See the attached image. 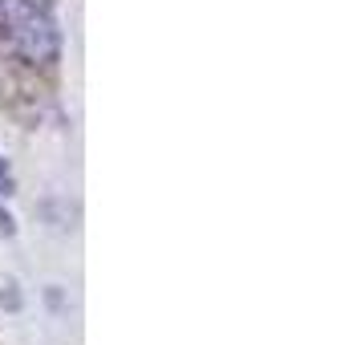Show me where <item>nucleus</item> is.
<instances>
[{"label":"nucleus","mask_w":361,"mask_h":345,"mask_svg":"<svg viewBox=\"0 0 361 345\" xmlns=\"http://www.w3.org/2000/svg\"><path fill=\"white\" fill-rule=\"evenodd\" d=\"M0 309H4V313H20V309H25V293H20L17 277L0 280Z\"/></svg>","instance_id":"nucleus-1"},{"label":"nucleus","mask_w":361,"mask_h":345,"mask_svg":"<svg viewBox=\"0 0 361 345\" xmlns=\"http://www.w3.org/2000/svg\"><path fill=\"white\" fill-rule=\"evenodd\" d=\"M45 305H49L53 313H66V309H69V301H66V293H61V284H49V289H45Z\"/></svg>","instance_id":"nucleus-2"},{"label":"nucleus","mask_w":361,"mask_h":345,"mask_svg":"<svg viewBox=\"0 0 361 345\" xmlns=\"http://www.w3.org/2000/svg\"><path fill=\"white\" fill-rule=\"evenodd\" d=\"M0 195H17V179H13V171H8V163L0 159Z\"/></svg>","instance_id":"nucleus-3"},{"label":"nucleus","mask_w":361,"mask_h":345,"mask_svg":"<svg viewBox=\"0 0 361 345\" xmlns=\"http://www.w3.org/2000/svg\"><path fill=\"white\" fill-rule=\"evenodd\" d=\"M0 236H4V240H13V236H17V219L4 212V207H0Z\"/></svg>","instance_id":"nucleus-4"}]
</instances>
